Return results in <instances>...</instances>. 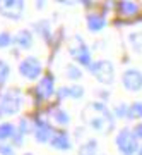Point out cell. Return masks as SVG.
<instances>
[{
    "instance_id": "24",
    "label": "cell",
    "mask_w": 142,
    "mask_h": 155,
    "mask_svg": "<svg viewBox=\"0 0 142 155\" xmlns=\"http://www.w3.org/2000/svg\"><path fill=\"white\" fill-rule=\"evenodd\" d=\"M140 155H142V147H140Z\"/></svg>"
},
{
    "instance_id": "8",
    "label": "cell",
    "mask_w": 142,
    "mask_h": 155,
    "mask_svg": "<svg viewBox=\"0 0 142 155\" xmlns=\"http://www.w3.org/2000/svg\"><path fill=\"white\" fill-rule=\"evenodd\" d=\"M38 93H39L41 98H48V97H51V93H53V79H51V76H45L43 79L39 81Z\"/></svg>"
},
{
    "instance_id": "19",
    "label": "cell",
    "mask_w": 142,
    "mask_h": 155,
    "mask_svg": "<svg viewBox=\"0 0 142 155\" xmlns=\"http://www.w3.org/2000/svg\"><path fill=\"white\" fill-rule=\"evenodd\" d=\"M11 43V35L9 33H2L0 35V47H7Z\"/></svg>"
},
{
    "instance_id": "17",
    "label": "cell",
    "mask_w": 142,
    "mask_h": 155,
    "mask_svg": "<svg viewBox=\"0 0 142 155\" xmlns=\"http://www.w3.org/2000/svg\"><path fill=\"white\" fill-rule=\"evenodd\" d=\"M53 116H55V119H57L58 124H67V122H69V116H67L63 110H55Z\"/></svg>"
},
{
    "instance_id": "20",
    "label": "cell",
    "mask_w": 142,
    "mask_h": 155,
    "mask_svg": "<svg viewBox=\"0 0 142 155\" xmlns=\"http://www.w3.org/2000/svg\"><path fill=\"white\" fill-rule=\"evenodd\" d=\"M69 91H70L72 97H81V95H82V88H81V86H72V88H69Z\"/></svg>"
},
{
    "instance_id": "22",
    "label": "cell",
    "mask_w": 142,
    "mask_h": 155,
    "mask_svg": "<svg viewBox=\"0 0 142 155\" xmlns=\"http://www.w3.org/2000/svg\"><path fill=\"white\" fill-rule=\"evenodd\" d=\"M0 152L4 155H12V148L11 147H0Z\"/></svg>"
},
{
    "instance_id": "12",
    "label": "cell",
    "mask_w": 142,
    "mask_h": 155,
    "mask_svg": "<svg viewBox=\"0 0 142 155\" xmlns=\"http://www.w3.org/2000/svg\"><path fill=\"white\" fill-rule=\"evenodd\" d=\"M120 12L125 16H132L137 12V5L134 2H120Z\"/></svg>"
},
{
    "instance_id": "11",
    "label": "cell",
    "mask_w": 142,
    "mask_h": 155,
    "mask_svg": "<svg viewBox=\"0 0 142 155\" xmlns=\"http://www.w3.org/2000/svg\"><path fill=\"white\" fill-rule=\"evenodd\" d=\"M88 26L89 29H93V31H98L104 26V19L101 16H89L88 17Z\"/></svg>"
},
{
    "instance_id": "4",
    "label": "cell",
    "mask_w": 142,
    "mask_h": 155,
    "mask_svg": "<svg viewBox=\"0 0 142 155\" xmlns=\"http://www.w3.org/2000/svg\"><path fill=\"white\" fill-rule=\"evenodd\" d=\"M19 104H21V100L16 93H7L0 102V112L2 114H16L19 110Z\"/></svg>"
},
{
    "instance_id": "13",
    "label": "cell",
    "mask_w": 142,
    "mask_h": 155,
    "mask_svg": "<svg viewBox=\"0 0 142 155\" xmlns=\"http://www.w3.org/2000/svg\"><path fill=\"white\" fill-rule=\"evenodd\" d=\"M31 41H33V40H31V35L27 33V31H21V33L17 35V43L21 45V47H24V48L29 47Z\"/></svg>"
},
{
    "instance_id": "2",
    "label": "cell",
    "mask_w": 142,
    "mask_h": 155,
    "mask_svg": "<svg viewBox=\"0 0 142 155\" xmlns=\"http://www.w3.org/2000/svg\"><path fill=\"white\" fill-rule=\"evenodd\" d=\"M89 69L94 72V76L98 78L101 83H111L113 81V66L110 62H96V64H91Z\"/></svg>"
},
{
    "instance_id": "7",
    "label": "cell",
    "mask_w": 142,
    "mask_h": 155,
    "mask_svg": "<svg viewBox=\"0 0 142 155\" xmlns=\"http://www.w3.org/2000/svg\"><path fill=\"white\" fill-rule=\"evenodd\" d=\"M77 45H79V48H72V55L76 57L79 62H82V64H88V67H89L91 66V61H89L88 47L82 43L81 40H77Z\"/></svg>"
},
{
    "instance_id": "15",
    "label": "cell",
    "mask_w": 142,
    "mask_h": 155,
    "mask_svg": "<svg viewBox=\"0 0 142 155\" xmlns=\"http://www.w3.org/2000/svg\"><path fill=\"white\" fill-rule=\"evenodd\" d=\"M12 134H14V126L12 124H2L0 126V140L9 138Z\"/></svg>"
},
{
    "instance_id": "18",
    "label": "cell",
    "mask_w": 142,
    "mask_h": 155,
    "mask_svg": "<svg viewBox=\"0 0 142 155\" xmlns=\"http://www.w3.org/2000/svg\"><path fill=\"white\" fill-rule=\"evenodd\" d=\"M7 74H9V66L4 61H0V83L7 78Z\"/></svg>"
},
{
    "instance_id": "25",
    "label": "cell",
    "mask_w": 142,
    "mask_h": 155,
    "mask_svg": "<svg viewBox=\"0 0 142 155\" xmlns=\"http://www.w3.org/2000/svg\"><path fill=\"white\" fill-rule=\"evenodd\" d=\"M26 155H31V153H26Z\"/></svg>"
},
{
    "instance_id": "6",
    "label": "cell",
    "mask_w": 142,
    "mask_h": 155,
    "mask_svg": "<svg viewBox=\"0 0 142 155\" xmlns=\"http://www.w3.org/2000/svg\"><path fill=\"white\" fill-rule=\"evenodd\" d=\"M123 84H125L127 90H132V91H137V90L142 86V74L135 69H130L123 74Z\"/></svg>"
},
{
    "instance_id": "1",
    "label": "cell",
    "mask_w": 142,
    "mask_h": 155,
    "mask_svg": "<svg viewBox=\"0 0 142 155\" xmlns=\"http://www.w3.org/2000/svg\"><path fill=\"white\" fill-rule=\"evenodd\" d=\"M116 145H118V148H120L122 153L132 155L137 150V136L132 134L128 129H123L118 134V138H116Z\"/></svg>"
},
{
    "instance_id": "21",
    "label": "cell",
    "mask_w": 142,
    "mask_h": 155,
    "mask_svg": "<svg viewBox=\"0 0 142 155\" xmlns=\"http://www.w3.org/2000/svg\"><path fill=\"white\" fill-rule=\"evenodd\" d=\"M69 74H70L72 78H79V76H81V71L76 69V67H70V69H69Z\"/></svg>"
},
{
    "instance_id": "14",
    "label": "cell",
    "mask_w": 142,
    "mask_h": 155,
    "mask_svg": "<svg viewBox=\"0 0 142 155\" xmlns=\"http://www.w3.org/2000/svg\"><path fill=\"white\" fill-rule=\"evenodd\" d=\"M128 116L137 119V117H142V102H135L132 104V107L128 109Z\"/></svg>"
},
{
    "instance_id": "10",
    "label": "cell",
    "mask_w": 142,
    "mask_h": 155,
    "mask_svg": "<svg viewBox=\"0 0 142 155\" xmlns=\"http://www.w3.org/2000/svg\"><path fill=\"white\" fill-rule=\"evenodd\" d=\"M51 145L58 150H67L69 148V138H67L65 134H57V136H53V140H51Z\"/></svg>"
},
{
    "instance_id": "23",
    "label": "cell",
    "mask_w": 142,
    "mask_h": 155,
    "mask_svg": "<svg viewBox=\"0 0 142 155\" xmlns=\"http://www.w3.org/2000/svg\"><path fill=\"white\" fill-rule=\"evenodd\" d=\"M134 134H135V136H139V138H142V124H139V126L135 127Z\"/></svg>"
},
{
    "instance_id": "16",
    "label": "cell",
    "mask_w": 142,
    "mask_h": 155,
    "mask_svg": "<svg viewBox=\"0 0 142 155\" xmlns=\"http://www.w3.org/2000/svg\"><path fill=\"white\" fill-rule=\"evenodd\" d=\"M94 150H96V141H89V143H86L82 147L81 155H93Z\"/></svg>"
},
{
    "instance_id": "3",
    "label": "cell",
    "mask_w": 142,
    "mask_h": 155,
    "mask_svg": "<svg viewBox=\"0 0 142 155\" xmlns=\"http://www.w3.org/2000/svg\"><path fill=\"white\" fill-rule=\"evenodd\" d=\"M19 71H21L22 76L29 78V79H36V78L41 74V66H39V62L36 61V59L29 57V59H26V61H22Z\"/></svg>"
},
{
    "instance_id": "5",
    "label": "cell",
    "mask_w": 142,
    "mask_h": 155,
    "mask_svg": "<svg viewBox=\"0 0 142 155\" xmlns=\"http://www.w3.org/2000/svg\"><path fill=\"white\" fill-rule=\"evenodd\" d=\"M0 7H2V14H4V16L17 19V17H21V14H22L24 4H22V2H17V0H9V2H2Z\"/></svg>"
},
{
    "instance_id": "9",
    "label": "cell",
    "mask_w": 142,
    "mask_h": 155,
    "mask_svg": "<svg viewBox=\"0 0 142 155\" xmlns=\"http://www.w3.org/2000/svg\"><path fill=\"white\" fill-rule=\"evenodd\" d=\"M50 134H51V127H50L48 124H45V122L39 121L38 122V129H36V140L46 141V140H50Z\"/></svg>"
}]
</instances>
